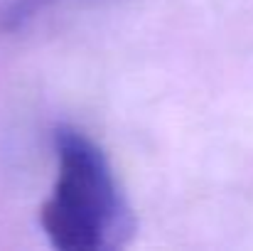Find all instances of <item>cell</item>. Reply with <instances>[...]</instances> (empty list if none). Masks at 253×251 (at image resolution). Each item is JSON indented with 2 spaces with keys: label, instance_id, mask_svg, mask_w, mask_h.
<instances>
[{
  "label": "cell",
  "instance_id": "1",
  "mask_svg": "<svg viewBox=\"0 0 253 251\" xmlns=\"http://www.w3.org/2000/svg\"><path fill=\"white\" fill-rule=\"evenodd\" d=\"M57 180L40 224L59 251H106L133 234V214L101 146L74 126L54 131Z\"/></svg>",
  "mask_w": 253,
  "mask_h": 251
},
{
  "label": "cell",
  "instance_id": "2",
  "mask_svg": "<svg viewBox=\"0 0 253 251\" xmlns=\"http://www.w3.org/2000/svg\"><path fill=\"white\" fill-rule=\"evenodd\" d=\"M64 2L69 0H0V32L10 35L25 30L30 22Z\"/></svg>",
  "mask_w": 253,
  "mask_h": 251
}]
</instances>
